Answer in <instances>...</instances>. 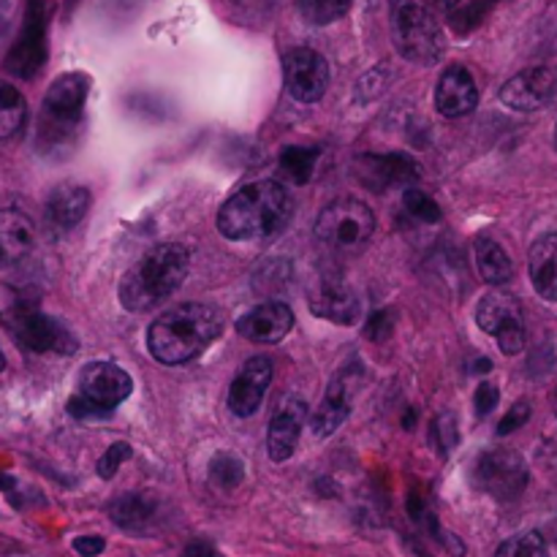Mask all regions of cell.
I'll list each match as a JSON object with an SVG mask.
<instances>
[{
  "label": "cell",
  "instance_id": "6da1fadb",
  "mask_svg": "<svg viewBox=\"0 0 557 557\" xmlns=\"http://www.w3.org/2000/svg\"><path fill=\"white\" fill-rule=\"evenodd\" d=\"M294 199L277 180H259L239 188L218 212V228L228 239H270L288 226Z\"/></svg>",
  "mask_w": 557,
  "mask_h": 557
},
{
  "label": "cell",
  "instance_id": "7a4b0ae2",
  "mask_svg": "<svg viewBox=\"0 0 557 557\" xmlns=\"http://www.w3.org/2000/svg\"><path fill=\"white\" fill-rule=\"evenodd\" d=\"M221 313L210 305H177L158 315L147 332V348L161 364L190 362L221 335Z\"/></svg>",
  "mask_w": 557,
  "mask_h": 557
},
{
  "label": "cell",
  "instance_id": "3957f363",
  "mask_svg": "<svg viewBox=\"0 0 557 557\" xmlns=\"http://www.w3.org/2000/svg\"><path fill=\"white\" fill-rule=\"evenodd\" d=\"M188 267L190 256L183 245H158L123 275L120 302H123V308L134 310V313L156 308L158 302L169 299L183 286Z\"/></svg>",
  "mask_w": 557,
  "mask_h": 557
},
{
  "label": "cell",
  "instance_id": "277c9868",
  "mask_svg": "<svg viewBox=\"0 0 557 557\" xmlns=\"http://www.w3.org/2000/svg\"><path fill=\"white\" fill-rule=\"evenodd\" d=\"M87 90H90V79L79 71L58 76L49 85L47 96H44L41 128H38V145L44 150H65L74 145Z\"/></svg>",
  "mask_w": 557,
  "mask_h": 557
},
{
  "label": "cell",
  "instance_id": "5b68a950",
  "mask_svg": "<svg viewBox=\"0 0 557 557\" xmlns=\"http://www.w3.org/2000/svg\"><path fill=\"white\" fill-rule=\"evenodd\" d=\"M389 25L403 58L419 65L438 63L444 54V33L428 0H392Z\"/></svg>",
  "mask_w": 557,
  "mask_h": 557
},
{
  "label": "cell",
  "instance_id": "8992f818",
  "mask_svg": "<svg viewBox=\"0 0 557 557\" xmlns=\"http://www.w3.org/2000/svg\"><path fill=\"white\" fill-rule=\"evenodd\" d=\"M375 232V218L364 201L337 199L324 207L315 221V237L341 256H357L368 248Z\"/></svg>",
  "mask_w": 557,
  "mask_h": 557
},
{
  "label": "cell",
  "instance_id": "52a82bcc",
  "mask_svg": "<svg viewBox=\"0 0 557 557\" xmlns=\"http://www.w3.org/2000/svg\"><path fill=\"white\" fill-rule=\"evenodd\" d=\"M47 27H49V11L44 0H25V20H22V30L16 36L14 47H11L9 58H5V71L20 79H33L47 63L49 44H47Z\"/></svg>",
  "mask_w": 557,
  "mask_h": 557
},
{
  "label": "cell",
  "instance_id": "ba28073f",
  "mask_svg": "<svg viewBox=\"0 0 557 557\" xmlns=\"http://www.w3.org/2000/svg\"><path fill=\"white\" fill-rule=\"evenodd\" d=\"M476 324L498 341L506 357H515L525 348V319H522V305L515 294L490 292L487 297H482L476 308Z\"/></svg>",
  "mask_w": 557,
  "mask_h": 557
},
{
  "label": "cell",
  "instance_id": "9c48e42d",
  "mask_svg": "<svg viewBox=\"0 0 557 557\" xmlns=\"http://www.w3.org/2000/svg\"><path fill=\"white\" fill-rule=\"evenodd\" d=\"M473 484L495 500L520 498L528 487V466L517 451L495 449L479 457L473 468Z\"/></svg>",
  "mask_w": 557,
  "mask_h": 557
},
{
  "label": "cell",
  "instance_id": "30bf717a",
  "mask_svg": "<svg viewBox=\"0 0 557 557\" xmlns=\"http://www.w3.org/2000/svg\"><path fill=\"white\" fill-rule=\"evenodd\" d=\"M283 74H286V87L294 101L315 103L324 98L326 85H330V65L324 54L315 49L297 47L283 58Z\"/></svg>",
  "mask_w": 557,
  "mask_h": 557
},
{
  "label": "cell",
  "instance_id": "8fae6325",
  "mask_svg": "<svg viewBox=\"0 0 557 557\" xmlns=\"http://www.w3.org/2000/svg\"><path fill=\"white\" fill-rule=\"evenodd\" d=\"M357 180L364 188L384 194L389 188H408L422 177V169L406 152H389V156H362L354 163Z\"/></svg>",
  "mask_w": 557,
  "mask_h": 557
},
{
  "label": "cell",
  "instance_id": "7c38bea8",
  "mask_svg": "<svg viewBox=\"0 0 557 557\" xmlns=\"http://www.w3.org/2000/svg\"><path fill=\"white\" fill-rule=\"evenodd\" d=\"M557 92V71L547 65L525 69L500 87V101L515 112H536L547 107Z\"/></svg>",
  "mask_w": 557,
  "mask_h": 557
},
{
  "label": "cell",
  "instance_id": "4fadbf2b",
  "mask_svg": "<svg viewBox=\"0 0 557 557\" xmlns=\"http://www.w3.org/2000/svg\"><path fill=\"white\" fill-rule=\"evenodd\" d=\"M310 310L319 319L341 326H351L362 319V305H359L357 292L343 277H319L313 292H310Z\"/></svg>",
  "mask_w": 557,
  "mask_h": 557
},
{
  "label": "cell",
  "instance_id": "5bb4252c",
  "mask_svg": "<svg viewBox=\"0 0 557 557\" xmlns=\"http://www.w3.org/2000/svg\"><path fill=\"white\" fill-rule=\"evenodd\" d=\"M134 389V381L125 373L123 368L112 362H92L82 370L79 379V395L85 400L96 403L103 411H112L117 408L125 397Z\"/></svg>",
  "mask_w": 557,
  "mask_h": 557
},
{
  "label": "cell",
  "instance_id": "9a60e30c",
  "mask_svg": "<svg viewBox=\"0 0 557 557\" xmlns=\"http://www.w3.org/2000/svg\"><path fill=\"white\" fill-rule=\"evenodd\" d=\"M272 381V359L270 357H253L243 364V370L234 379L232 389H228V408L234 417L248 419L264 403L267 389Z\"/></svg>",
  "mask_w": 557,
  "mask_h": 557
},
{
  "label": "cell",
  "instance_id": "2e32d148",
  "mask_svg": "<svg viewBox=\"0 0 557 557\" xmlns=\"http://www.w3.org/2000/svg\"><path fill=\"white\" fill-rule=\"evenodd\" d=\"M14 332L30 351H58V354H74L76 337L65 330L60 321L49 319V315L27 310L14 319Z\"/></svg>",
  "mask_w": 557,
  "mask_h": 557
},
{
  "label": "cell",
  "instance_id": "e0dca14e",
  "mask_svg": "<svg viewBox=\"0 0 557 557\" xmlns=\"http://www.w3.org/2000/svg\"><path fill=\"white\" fill-rule=\"evenodd\" d=\"M294 313L283 302H264L250 308L237 321V332L250 343H277L292 332Z\"/></svg>",
  "mask_w": 557,
  "mask_h": 557
},
{
  "label": "cell",
  "instance_id": "ac0fdd59",
  "mask_svg": "<svg viewBox=\"0 0 557 557\" xmlns=\"http://www.w3.org/2000/svg\"><path fill=\"white\" fill-rule=\"evenodd\" d=\"M479 103V87L473 74L462 65H451L441 74L438 87H435V107L444 117H462L471 114Z\"/></svg>",
  "mask_w": 557,
  "mask_h": 557
},
{
  "label": "cell",
  "instance_id": "d6986e66",
  "mask_svg": "<svg viewBox=\"0 0 557 557\" xmlns=\"http://www.w3.org/2000/svg\"><path fill=\"white\" fill-rule=\"evenodd\" d=\"M302 400H286L281 406V411L272 417L270 433H267V449H270L272 462H283L294 455V449L299 444V433H302Z\"/></svg>",
  "mask_w": 557,
  "mask_h": 557
},
{
  "label": "cell",
  "instance_id": "ffe728a7",
  "mask_svg": "<svg viewBox=\"0 0 557 557\" xmlns=\"http://www.w3.org/2000/svg\"><path fill=\"white\" fill-rule=\"evenodd\" d=\"M90 210V190L79 183H63L47 201V221L54 232H71Z\"/></svg>",
  "mask_w": 557,
  "mask_h": 557
},
{
  "label": "cell",
  "instance_id": "44dd1931",
  "mask_svg": "<svg viewBox=\"0 0 557 557\" xmlns=\"http://www.w3.org/2000/svg\"><path fill=\"white\" fill-rule=\"evenodd\" d=\"M36 243V228L22 212H0V270L25 259Z\"/></svg>",
  "mask_w": 557,
  "mask_h": 557
},
{
  "label": "cell",
  "instance_id": "7402d4cb",
  "mask_svg": "<svg viewBox=\"0 0 557 557\" xmlns=\"http://www.w3.org/2000/svg\"><path fill=\"white\" fill-rule=\"evenodd\" d=\"M531 281L544 302H557V234H544L528 253Z\"/></svg>",
  "mask_w": 557,
  "mask_h": 557
},
{
  "label": "cell",
  "instance_id": "603a6c76",
  "mask_svg": "<svg viewBox=\"0 0 557 557\" xmlns=\"http://www.w3.org/2000/svg\"><path fill=\"white\" fill-rule=\"evenodd\" d=\"M348 411H351V386H348L346 375H337L330 384V389H326L321 406L310 417V428H313L319 438H326V435H332L346 422Z\"/></svg>",
  "mask_w": 557,
  "mask_h": 557
},
{
  "label": "cell",
  "instance_id": "cb8c5ba5",
  "mask_svg": "<svg viewBox=\"0 0 557 557\" xmlns=\"http://www.w3.org/2000/svg\"><path fill=\"white\" fill-rule=\"evenodd\" d=\"M109 515H112L114 525L141 533L156 522L158 504L152 498H147V495H120L109 506Z\"/></svg>",
  "mask_w": 557,
  "mask_h": 557
},
{
  "label": "cell",
  "instance_id": "d4e9b609",
  "mask_svg": "<svg viewBox=\"0 0 557 557\" xmlns=\"http://www.w3.org/2000/svg\"><path fill=\"white\" fill-rule=\"evenodd\" d=\"M476 267H479V275L484 277V283L490 286H504L515 277V264H511L509 253L504 250V245L495 243L493 237H479L476 239Z\"/></svg>",
  "mask_w": 557,
  "mask_h": 557
},
{
  "label": "cell",
  "instance_id": "484cf974",
  "mask_svg": "<svg viewBox=\"0 0 557 557\" xmlns=\"http://www.w3.org/2000/svg\"><path fill=\"white\" fill-rule=\"evenodd\" d=\"M319 158H321V150H315V147H286V150L281 152L277 166H281L283 177L292 180V183L297 185H305L310 177H313Z\"/></svg>",
  "mask_w": 557,
  "mask_h": 557
},
{
  "label": "cell",
  "instance_id": "4316f807",
  "mask_svg": "<svg viewBox=\"0 0 557 557\" xmlns=\"http://www.w3.org/2000/svg\"><path fill=\"white\" fill-rule=\"evenodd\" d=\"M27 103L25 96L9 82H0V139H9L25 125Z\"/></svg>",
  "mask_w": 557,
  "mask_h": 557
},
{
  "label": "cell",
  "instance_id": "83f0119b",
  "mask_svg": "<svg viewBox=\"0 0 557 557\" xmlns=\"http://www.w3.org/2000/svg\"><path fill=\"white\" fill-rule=\"evenodd\" d=\"M351 3L354 0H297V9L305 22L321 27L341 20V16L351 9Z\"/></svg>",
  "mask_w": 557,
  "mask_h": 557
},
{
  "label": "cell",
  "instance_id": "f1b7e54d",
  "mask_svg": "<svg viewBox=\"0 0 557 557\" xmlns=\"http://www.w3.org/2000/svg\"><path fill=\"white\" fill-rule=\"evenodd\" d=\"M547 539L542 536L539 531H525L517 533V536L506 539L504 544L498 547L495 557H547Z\"/></svg>",
  "mask_w": 557,
  "mask_h": 557
},
{
  "label": "cell",
  "instance_id": "f546056e",
  "mask_svg": "<svg viewBox=\"0 0 557 557\" xmlns=\"http://www.w3.org/2000/svg\"><path fill=\"white\" fill-rule=\"evenodd\" d=\"M500 0H466L457 11H451L449 22L457 33H471L476 30L484 22V16L498 5Z\"/></svg>",
  "mask_w": 557,
  "mask_h": 557
},
{
  "label": "cell",
  "instance_id": "4dcf8cb0",
  "mask_svg": "<svg viewBox=\"0 0 557 557\" xmlns=\"http://www.w3.org/2000/svg\"><path fill=\"white\" fill-rule=\"evenodd\" d=\"M243 476H245V466L239 457L234 455H226V451H221L218 457H212L210 462V479L218 484L221 490H234L243 484Z\"/></svg>",
  "mask_w": 557,
  "mask_h": 557
},
{
  "label": "cell",
  "instance_id": "1f68e13d",
  "mask_svg": "<svg viewBox=\"0 0 557 557\" xmlns=\"http://www.w3.org/2000/svg\"><path fill=\"white\" fill-rule=\"evenodd\" d=\"M403 207H406L408 215H413L422 223H438L441 215H444L438 201L430 199L428 194H422V190L417 188H406V194H403Z\"/></svg>",
  "mask_w": 557,
  "mask_h": 557
},
{
  "label": "cell",
  "instance_id": "d6a6232c",
  "mask_svg": "<svg viewBox=\"0 0 557 557\" xmlns=\"http://www.w3.org/2000/svg\"><path fill=\"white\" fill-rule=\"evenodd\" d=\"M457 441H460V433H457L455 413L444 411V413H441V417H435V422H433V444H435V449H438L441 455L446 457L451 449H455Z\"/></svg>",
  "mask_w": 557,
  "mask_h": 557
},
{
  "label": "cell",
  "instance_id": "836d02e7",
  "mask_svg": "<svg viewBox=\"0 0 557 557\" xmlns=\"http://www.w3.org/2000/svg\"><path fill=\"white\" fill-rule=\"evenodd\" d=\"M131 457V446L128 444H112L107 449V455L98 460V476L101 479H112L114 473L120 471V466H123L125 460Z\"/></svg>",
  "mask_w": 557,
  "mask_h": 557
},
{
  "label": "cell",
  "instance_id": "e575fe53",
  "mask_svg": "<svg viewBox=\"0 0 557 557\" xmlns=\"http://www.w3.org/2000/svg\"><path fill=\"white\" fill-rule=\"evenodd\" d=\"M392 330H395V315H392V310H379V313L370 315V321L364 324V335L375 343H384L386 337L392 335Z\"/></svg>",
  "mask_w": 557,
  "mask_h": 557
},
{
  "label": "cell",
  "instance_id": "d590c367",
  "mask_svg": "<svg viewBox=\"0 0 557 557\" xmlns=\"http://www.w3.org/2000/svg\"><path fill=\"white\" fill-rule=\"evenodd\" d=\"M528 419H531V403H517V406L511 408V411H506V417L500 419L498 433L500 435L517 433L520 428H525Z\"/></svg>",
  "mask_w": 557,
  "mask_h": 557
},
{
  "label": "cell",
  "instance_id": "8d00e7d4",
  "mask_svg": "<svg viewBox=\"0 0 557 557\" xmlns=\"http://www.w3.org/2000/svg\"><path fill=\"white\" fill-rule=\"evenodd\" d=\"M69 411H71V417H76V419H107L109 413H112V411H103V408H98L96 403L85 400L82 395H76L74 400L69 403Z\"/></svg>",
  "mask_w": 557,
  "mask_h": 557
},
{
  "label": "cell",
  "instance_id": "74e56055",
  "mask_svg": "<svg viewBox=\"0 0 557 557\" xmlns=\"http://www.w3.org/2000/svg\"><path fill=\"white\" fill-rule=\"evenodd\" d=\"M498 400H500V395H498V386L495 384H482L476 389V411H479V417H490V413L495 411V408H498Z\"/></svg>",
  "mask_w": 557,
  "mask_h": 557
},
{
  "label": "cell",
  "instance_id": "f35d334b",
  "mask_svg": "<svg viewBox=\"0 0 557 557\" xmlns=\"http://www.w3.org/2000/svg\"><path fill=\"white\" fill-rule=\"evenodd\" d=\"M103 547H107V544H103L101 536H79V539H76V542H74V549H76V553H79L82 557H96V555H101Z\"/></svg>",
  "mask_w": 557,
  "mask_h": 557
},
{
  "label": "cell",
  "instance_id": "ab89813d",
  "mask_svg": "<svg viewBox=\"0 0 557 557\" xmlns=\"http://www.w3.org/2000/svg\"><path fill=\"white\" fill-rule=\"evenodd\" d=\"M11 27H14V3L11 0H0V47L11 36Z\"/></svg>",
  "mask_w": 557,
  "mask_h": 557
},
{
  "label": "cell",
  "instance_id": "60d3db41",
  "mask_svg": "<svg viewBox=\"0 0 557 557\" xmlns=\"http://www.w3.org/2000/svg\"><path fill=\"white\" fill-rule=\"evenodd\" d=\"M180 557H221L215 553V547H210L207 542H194Z\"/></svg>",
  "mask_w": 557,
  "mask_h": 557
},
{
  "label": "cell",
  "instance_id": "b9f144b4",
  "mask_svg": "<svg viewBox=\"0 0 557 557\" xmlns=\"http://www.w3.org/2000/svg\"><path fill=\"white\" fill-rule=\"evenodd\" d=\"M435 3H438L441 9L446 11V14H451V11H457V9H460V5L466 3V0H435Z\"/></svg>",
  "mask_w": 557,
  "mask_h": 557
},
{
  "label": "cell",
  "instance_id": "7bdbcfd3",
  "mask_svg": "<svg viewBox=\"0 0 557 557\" xmlns=\"http://www.w3.org/2000/svg\"><path fill=\"white\" fill-rule=\"evenodd\" d=\"M473 370H476V373H490V370H493V362H490V359H479Z\"/></svg>",
  "mask_w": 557,
  "mask_h": 557
},
{
  "label": "cell",
  "instance_id": "ee69618b",
  "mask_svg": "<svg viewBox=\"0 0 557 557\" xmlns=\"http://www.w3.org/2000/svg\"><path fill=\"white\" fill-rule=\"evenodd\" d=\"M5 370V357H3V351H0V373H3Z\"/></svg>",
  "mask_w": 557,
  "mask_h": 557
},
{
  "label": "cell",
  "instance_id": "f6af8a7d",
  "mask_svg": "<svg viewBox=\"0 0 557 557\" xmlns=\"http://www.w3.org/2000/svg\"><path fill=\"white\" fill-rule=\"evenodd\" d=\"M555 147H557V131H555Z\"/></svg>",
  "mask_w": 557,
  "mask_h": 557
}]
</instances>
